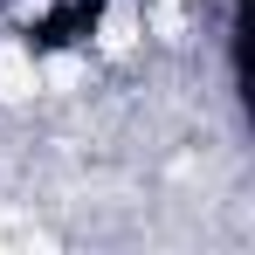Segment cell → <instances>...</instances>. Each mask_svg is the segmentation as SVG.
Instances as JSON below:
<instances>
[{"mask_svg":"<svg viewBox=\"0 0 255 255\" xmlns=\"http://www.w3.org/2000/svg\"><path fill=\"white\" fill-rule=\"evenodd\" d=\"M35 55L42 48L28 35H0V111H21V104L42 97V62Z\"/></svg>","mask_w":255,"mask_h":255,"instance_id":"obj_1","label":"cell"}]
</instances>
